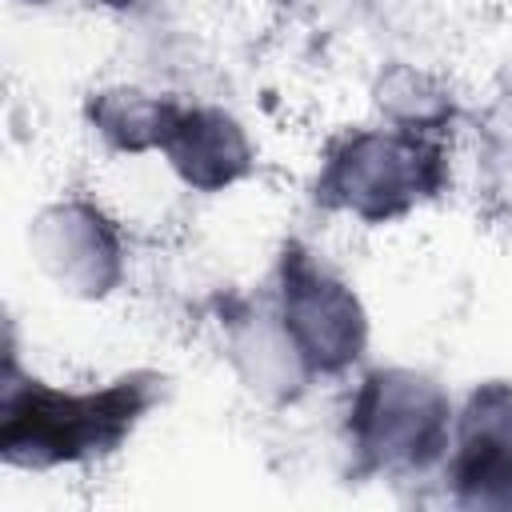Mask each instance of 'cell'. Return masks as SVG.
Returning <instances> with one entry per match:
<instances>
[{
  "label": "cell",
  "instance_id": "6da1fadb",
  "mask_svg": "<svg viewBox=\"0 0 512 512\" xmlns=\"http://www.w3.org/2000/svg\"><path fill=\"white\" fill-rule=\"evenodd\" d=\"M156 384L144 376L120 380L104 392H56L36 380L8 384L0 452L16 468H56L112 452L148 412Z\"/></svg>",
  "mask_w": 512,
  "mask_h": 512
},
{
  "label": "cell",
  "instance_id": "7a4b0ae2",
  "mask_svg": "<svg viewBox=\"0 0 512 512\" xmlns=\"http://www.w3.org/2000/svg\"><path fill=\"white\" fill-rule=\"evenodd\" d=\"M352 436L372 468L420 472L448 448V400L416 372H376L356 396Z\"/></svg>",
  "mask_w": 512,
  "mask_h": 512
},
{
  "label": "cell",
  "instance_id": "3957f363",
  "mask_svg": "<svg viewBox=\"0 0 512 512\" xmlns=\"http://www.w3.org/2000/svg\"><path fill=\"white\" fill-rule=\"evenodd\" d=\"M440 184V152L416 136L364 132L332 156L324 192L364 220H392Z\"/></svg>",
  "mask_w": 512,
  "mask_h": 512
},
{
  "label": "cell",
  "instance_id": "277c9868",
  "mask_svg": "<svg viewBox=\"0 0 512 512\" xmlns=\"http://www.w3.org/2000/svg\"><path fill=\"white\" fill-rule=\"evenodd\" d=\"M280 324L312 372H340L364 348L356 296L296 248L280 268Z\"/></svg>",
  "mask_w": 512,
  "mask_h": 512
},
{
  "label": "cell",
  "instance_id": "5b68a950",
  "mask_svg": "<svg viewBox=\"0 0 512 512\" xmlns=\"http://www.w3.org/2000/svg\"><path fill=\"white\" fill-rule=\"evenodd\" d=\"M452 480L460 504L512 508V384H484L472 392L460 420Z\"/></svg>",
  "mask_w": 512,
  "mask_h": 512
},
{
  "label": "cell",
  "instance_id": "8992f818",
  "mask_svg": "<svg viewBox=\"0 0 512 512\" xmlns=\"http://www.w3.org/2000/svg\"><path fill=\"white\" fill-rule=\"evenodd\" d=\"M44 272L68 292L100 296L116 280V236L88 204H60L36 220L32 232Z\"/></svg>",
  "mask_w": 512,
  "mask_h": 512
},
{
  "label": "cell",
  "instance_id": "52a82bcc",
  "mask_svg": "<svg viewBox=\"0 0 512 512\" xmlns=\"http://www.w3.org/2000/svg\"><path fill=\"white\" fill-rule=\"evenodd\" d=\"M160 148L172 156L176 172L196 188L232 184L248 168L244 132L236 128V120H228L224 112H212V108H200V112L176 108Z\"/></svg>",
  "mask_w": 512,
  "mask_h": 512
},
{
  "label": "cell",
  "instance_id": "ba28073f",
  "mask_svg": "<svg viewBox=\"0 0 512 512\" xmlns=\"http://www.w3.org/2000/svg\"><path fill=\"white\" fill-rule=\"evenodd\" d=\"M96 128L120 144V148H144V144H164V132L176 116L172 104L152 100L144 92H108L96 108Z\"/></svg>",
  "mask_w": 512,
  "mask_h": 512
}]
</instances>
